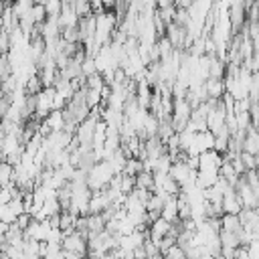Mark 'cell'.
I'll return each mask as SVG.
<instances>
[{"mask_svg":"<svg viewBox=\"0 0 259 259\" xmlns=\"http://www.w3.org/2000/svg\"><path fill=\"white\" fill-rule=\"evenodd\" d=\"M223 162V156L214 150H206L202 154H198V168L196 170H204V172H219V166Z\"/></svg>","mask_w":259,"mask_h":259,"instance_id":"3957f363","label":"cell"},{"mask_svg":"<svg viewBox=\"0 0 259 259\" xmlns=\"http://www.w3.org/2000/svg\"><path fill=\"white\" fill-rule=\"evenodd\" d=\"M164 36L168 38V42L172 45V49H182L184 47V36H186V28L184 26H178L176 22H170L166 24V32Z\"/></svg>","mask_w":259,"mask_h":259,"instance_id":"277c9868","label":"cell"},{"mask_svg":"<svg viewBox=\"0 0 259 259\" xmlns=\"http://www.w3.org/2000/svg\"><path fill=\"white\" fill-rule=\"evenodd\" d=\"M10 75V67H8V59L6 55H0V83Z\"/></svg>","mask_w":259,"mask_h":259,"instance_id":"83f0119b","label":"cell"},{"mask_svg":"<svg viewBox=\"0 0 259 259\" xmlns=\"http://www.w3.org/2000/svg\"><path fill=\"white\" fill-rule=\"evenodd\" d=\"M134 188H136V180H134V176L119 174V192H121V194H130Z\"/></svg>","mask_w":259,"mask_h":259,"instance_id":"ffe728a7","label":"cell"},{"mask_svg":"<svg viewBox=\"0 0 259 259\" xmlns=\"http://www.w3.org/2000/svg\"><path fill=\"white\" fill-rule=\"evenodd\" d=\"M24 91H26V95H36L38 91H42V83H40L38 75H32L24 81Z\"/></svg>","mask_w":259,"mask_h":259,"instance_id":"ac0fdd59","label":"cell"},{"mask_svg":"<svg viewBox=\"0 0 259 259\" xmlns=\"http://www.w3.org/2000/svg\"><path fill=\"white\" fill-rule=\"evenodd\" d=\"M162 257H164V259H186V253H184L178 245H174V247H170Z\"/></svg>","mask_w":259,"mask_h":259,"instance_id":"d4e9b609","label":"cell"},{"mask_svg":"<svg viewBox=\"0 0 259 259\" xmlns=\"http://www.w3.org/2000/svg\"><path fill=\"white\" fill-rule=\"evenodd\" d=\"M221 231H227V233H237L241 229V223H239V217L237 214H221Z\"/></svg>","mask_w":259,"mask_h":259,"instance_id":"7c38bea8","label":"cell"},{"mask_svg":"<svg viewBox=\"0 0 259 259\" xmlns=\"http://www.w3.org/2000/svg\"><path fill=\"white\" fill-rule=\"evenodd\" d=\"M103 85H105V83H103V79H101L99 73H93V75L85 77V87H87V89H97V91H101Z\"/></svg>","mask_w":259,"mask_h":259,"instance_id":"7402d4cb","label":"cell"},{"mask_svg":"<svg viewBox=\"0 0 259 259\" xmlns=\"http://www.w3.org/2000/svg\"><path fill=\"white\" fill-rule=\"evenodd\" d=\"M71 8H73V12L77 14V18H85V16L93 14V10H91V4H89V0H75V2L71 4Z\"/></svg>","mask_w":259,"mask_h":259,"instance_id":"9a60e30c","label":"cell"},{"mask_svg":"<svg viewBox=\"0 0 259 259\" xmlns=\"http://www.w3.org/2000/svg\"><path fill=\"white\" fill-rule=\"evenodd\" d=\"M61 239H63V231L61 229H49V233H47V239H45V243H61Z\"/></svg>","mask_w":259,"mask_h":259,"instance_id":"4316f807","label":"cell"},{"mask_svg":"<svg viewBox=\"0 0 259 259\" xmlns=\"http://www.w3.org/2000/svg\"><path fill=\"white\" fill-rule=\"evenodd\" d=\"M221 208H223V214H239L241 212V200L235 192V188H229L225 194H223V200H221Z\"/></svg>","mask_w":259,"mask_h":259,"instance_id":"5b68a950","label":"cell"},{"mask_svg":"<svg viewBox=\"0 0 259 259\" xmlns=\"http://www.w3.org/2000/svg\"><path fill=\"white\" fill-rule=\"evenodd\" d=\"M12 172H14V166H10L8 162H0V188L12 182Z\"/></svg>","mask_w":259,"mask_h":259,"instance_id":"d6986e66","label":"cell"},{"mask_svg":"<svg viewBox=\"0 0 259 259\" xmlns=\"http://www.w3.org/2000/svg\"><path fill=\"white\" fill-rule=\"evenodd\" d=\"M30 221H32V217H30L28 212H22V214H18V217L14 219V225H16L20 231H24V229L30 225Z\"/></svg>","mask_w":259,"mask_h":259,"instance_id":"484cf974","label":"cell"},{"mask_svg":"<svg viewBox=\"0 0 259 259\" xmlns=\"http://www.w3.org/2000/svg\"><path fill=\"white\" fill-rule=\"evenodd\" d=\"M85 255H79V253H71V251H65L63 253V259H83Z\"/></svg>","mask_w":259,"mask_h":259,"instance_id":"f546056e","label":"cell"},{"mask_svg":"<svg viewBox=\"0 0 259 259\" xmlns=\"http://www.w3.org/2000/svg\"><path fill=\"white\" fill-rule=\"evenodd\" d=\"M28 16H30V20L34 24H42L47 20V10H45L42 4H32L30 10H28Z\"/></svg>","mask_w":259,"mask_h":259,"instance_id":"2e32d148","label":"cell"},{"mask_svg":"<svg viewBox=\"0 0 259 259\" xmlns=\"http://www.w3.org/2000/svg\"><path fill=\"white\" fill-rule=\"evenodd\" d=\"M32 2H34V4H42V6L47 4V0H32Z\"/></svg>","mask_w":259,"mask_h":259,"instance_id":"1f68e13d","label":"cell"},{"mask_svg":"<svg viewBox=\"0 0 259 259\" xmlns=\"http://www.w3.org/2000/svg\"><path fill=\"white\" fill-rule=\"evenodd\" d=\"M61 249L63 251H71V253H79V255H87V239L81 233L73 231L69 235H63Z\"/></svg>","mask_w":259,"mask_h":259,"instance_id":"7a4b0ae2","label":"cell"},{"mask_svg":"<svg viewBox=\"0 0 259 259\" xmlns=\"http://www.w3.org/2000/svg\"><path fill=\"white\" fill-rule=\"evenodd\" d=\"M61 2H63V4H73L75 0H61Z\"/></svg>","mask_w":259,"mask_h":259,"instance_id":"d6a6232c","label":"cell"},{"mask_svg":"<svg viewBox=\"0 0 259 259\" xmlns=\"http://www.w3.org/2000/svg\"><path fill=\"white\" fill-rule=\"evenodd\" d=\"M53 97H55V89L53 87H45L42 91H38L34 95L36 105H34V117L38 121H42L51 111H53Z\"/></svg>","mask_w":259,"mask_h":259,"instance_id":"6da1fadb","label":"cell"},{"mask_svg":"<svg viewBox=\"0 0 259 259\" xmlns=\"http://www.w3.org/2000/svg\"><path fill=\"white\" fill-rule=\"evenodd\" d=\"M138 172H142V162H140L138 158H127L125 164H123V168H121V174H125V176H136Z\"/></svg>","mask_w":259,"mask_h":259,"instance_id":"e0dca14e","label":"cell"},{"mask_svg":"<svg viewBox=\"0 0 259 259\" xmlns=\"http://www.w3.org/2000/svg\"><path fill=\"white\" fill-rule=\"evenodd\" d=\"M160 217L168 223L180 221L178 219V200H176V196H166V200L162 202V208H160Z\"/></svg>","mask_w":259,"mask_h":259,"instance_id":"ba28073f","label":"cell"},{"mask_svg":"<svg viewBox=\"0 0 259 259\" xmlns=\"http://www.w3.org/2000/svg\"><path fill=\"white\" fill-rule=\"evenodd\" d=\"M4 138V130H2V125H0V140Z\"/></svg>","mask_w":259,"mask_h":259,"instance_id":"836d02e7","label":"cell"},{"mask_svg":"<svg viewBox=\"0 0 259 259\" xmlns=\"http://www.w3.org/2000/svg\"><path fill=\"white\" fill-rule=\"evenodd\" d=\"M10 200H12V196H10L8 186H2V188H0V204H8Z\"/></svg>","mask_w":259,"mask_h":259,"instance_id":"f1b7e54d","label":"cell"},{"mask_svg":"<svg viewBox=\"0 0 259 259\" xmlns=\"http://www.w3.org/2000/svg\"><path fill=\"white\" fill-rule=\"evenodd\" d=\"M162 259H164V257H162Z\"/></svg>","mask_w":259,"mask_h":259,"instance_id":"e575fe53","label":"cell"},{"mask_svg":"<svg viewBox=\"0 0 259 259\" xmlns=\"http://www.w3.org/2000/svg\"><path fill=\"white\" fill-rule=\"evenodd\" d=\"M239 158H241L245 170H255V168H257V156L247 154V152H239Z\"/></svg>","mask_w":259,"mask_h":259,"instance_id":"603a6c76","label":"cell"},{"mask_svg":"<svg viewBox=\"0 0 259 259\" xmlns=\"http://www.w3.org/2000/svg\"><path fill=\"white\" fill-rule=\"evenodd\" d=\"M101 6H103V10H113L115 0H101Z\"/></svg>","mask_w":259,"mask_h":259,"instance_id":"4dcf8cb0","label":"cell"},{"mask_svg":"<svg viewBox=\"0 0 259 259\" xmlns=\"http://www.w3.org/2000/svg\"><path fill=\"white\" fill-rule=\"evenodd\" d=\"M204 87V93H206V99H221L223 93H225V83L223 79H206L202 83Z\"/></svg>","mask_w":259,"mask_h":259,"instance_id":"30bf717a","label":"cell"},{"mask_svg":"<svg viewBox=\"0 0 259 259\" xmlns=\"http://www.w3.org/2000/svg\"><path fill=\"white\" fill-rule=\"evenodd\" d=\"M93 73H97L95 61H93V57L85 55V59L81 61V75H83V77H89V75H93Z\"/></svg>","mask_w":259,"mask_h":259,"instance_id":"44dd1931","label":"cell"},{"mask_svg":"<svg viewBox=\"0 0 259 259\" xmlns=\"http://www.w3.org/2000/svg\"><path fill=\"white\" fill-rule=\"evenodd\" d=\"M61 6H63L61 0H47V4H45L47 16H59L61 14Z\"/></svg>","mask_w":259,"mask_h":259,"instance_id":"cb8c5ba5","label":"cell"},{"mask_svg":"<svg viewBox=\"0 0 259 259\" xmlns=\"http://www.w3.org/2000/svg\"><path fill=\"white\" fill-rule=\"evenodd\" d=\"M134 180H136V188H146V190H154V178H152V172H138L136 176H134Z\"/></svg>","mask_w":259,"mask_h":259,"instance_id":"5bb4252c","label":"cell"},{"mask_svg":"<svg viewBox=\"0 0 259 259\" xmlns=\"http://www.w3.org/2000/svg\"><path fill=\"white\" fill-rule=\"evenodd\" d=\"M40 123L47 127L49 134H51V132H63V127H65V115H63V109H53Z\"/></svg>","mask_w":259,"mask_h":259,"instance_id":"52a82bcc","label":"cell"},{"mask_svg":"<svg viewBox=\"0 0 259 259\" xmlns=\"http://www.w3.org/2000/svg\"><path fill=\"white\" fill-rule=\"evenodd\" d=\"M22 259H40V241H24Z\"/></svg>","mask_w":259,"mask_h":259,"instance_id":"4fadbf2b","label":"cell"},{"mask_svg":"<svg viewBox=\"0 0 259 259\" xmlns=\"http://www.w3.org/2000/svg\"><path fill=\"white\" fill-rule=\"evenodd\" d=\"M53 89H55V97H59L61 101H69L71 97H73V87H71V83L67 81V79H61V77H57V81L53 83Z\"/></svg>","mask_w":259,"mask_h":259,"instance_id":"8fae6325","label":"cell"},{"mask_svg":"<svg viewBox=\"0 0 259 259\" xmlns=\"http://www.w3.org/2000/svg\"><path fill=\"white\" fill-rule=\"evenodd\" d=\"M170 229H172V223H168V221H164V219L160 217V219H156L154 223L148 225V239H150L152 243H158L164 235L170 233Z\"/></svg>","mask_w":259,"mask_h":259,"instance_id":"8992f818","label":"cell"},{"mask_svg":"<svg viewBox=\"0 0 259 259\" xmlns=\"http://www.w3.org/2000/svg\"><path fill=\"white\" fill-rule=\"evenodd\" d=\"M241 152L257 156V152H259V138H257V130L255 127H249L245 132V138L241 142Z\"/></svg>","mask_w":259,"mask_h":259,"instance_id":"9c48e42d","label":"cell"}]
</instances>
